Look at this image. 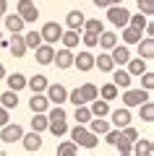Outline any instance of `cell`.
I'll list each match as a JSON object with an SVG mask.
<instances>
[{"mask_svg":"<svg viewBox=\"0 0 154 156\" xmlns=\"http://www.w3.org/2000/svg\"><path fill=\"white\" fill-rule=\"evenodd\" d=\"M8 11V0H0V13H6Z\"/></svg>","mask_w":154,"mask_h":156,"instance_id":"681fc988","label":"cell"},{"mask_svg":"<svg viewBox=\"0 0 154 156\" xmlns=\"http://www.w3.org/2000/svg\"><path fill=\"white\" fill-rule=\"evenodd\" d=\"M34 52H37V62H39V65H52V57H55V44L42 42Z\"/></svg>","mask_w":154,"mask_h":156,"instance_id":"8fae6325","label":"cell"},{"mask_svg":"<svg viewBox=\"0 0 154 156\" xmlns=\"http://www.w3.org/2000/svg\"><path fill=\"white\" fill-rule=\"evenodd\" d=\"M52 62H55L60 70H68V68H73V50H68V47L58 50V52H55V57H52Z\"/></svg>","mask_w":154,"mask_h":156,"instance_id":"7c38bea8","label":"cell"},{"mask_svg":"<svg viewBox=\"0 0 154 156\" xmlns=\"http://www.w3.org/2000/svg\"><path fill=\"white\" fill-rule=\"evenodd\" d=\"M47 83H50L47 76H39V73H37V76H32V78H26V89H32V94H34V91H44V89H47Z\"/></svg>","mask_w":154,"mask_h":156,"instance_id":"484cf974","label":"cell"},{"mask_svg":"<svg viewBox=\"0 0 154 156\" xmlns=\"http://www.w3.org/2000/svg\"><path fill=\"white\" fill-rule=\"evenodd\" d=\"M138 57H144V60H152L154 57V37H146V39H138Z\"/></svg>","mask_w":154,"mask_h":156,"instance_id":"d6986e66","label":"cell"},{"mask_svg":"<svg viewBox=\"0 0 154 156\" xmlns=\"http://www.w3.org/2000/svg\"><path fill=\"white\" fill-rule=\"evenodd\" d=\"M44 96H47L50 104H66V101H68V89L63 83H47Z\"/></svg>","mask_w":154,"mask_h":156,"instance_id":"277c9868","label":"cell"},{"mask_svg":"<svg viewBox=\"0 0 154 156\" xmlns=\"http://www.w3.org/2000/svg\"><path fill=\"white\" fill-rule=\"evenodd\" d=\"M128 16H131V13H128V8H123V3L120 5H107V21L112 23V26H126L128 23Z\"/></svg>","mask_w":154,"mask_h":156,"instance_id":"52a82bcc","label":"cell"},{"mask_svg":"<svg viewBox=\"0 0 154 156\" xmlns=\"http://www.w3.org/2000/svg\"><path fill=\"white\" fill-rule=\"evenodd\" d=\"M71 140L78 146V148H97V143H99V135H94L92 130L86 128V125H81V122H76V128H71Z\"/></svg>","mask_w":154,"mask_h":156,"instance_id":"7a4b0ae2","label":"cell"},{"mask_svg":"<svg viewBox=\"0 0 154 156\" xmlns=\"http://www.w3.org/2000/svg\"><path fill=\"white\" fill-rule=\"evenodd\" d=\"M3 21H6V29H8L11 34H18V31L24 29V23H26L18 13H11V16H6V13H3Z\"/></svg>","mask_w":154,"mask_h":156,"instance_id":"7402d4cb","label":"cell"},{"mask_svg":"<svg viewBox=\"0 0 154 156\" xmlns=\"http://www.w3.org/2000/svg\"><path fill=\"white\" fill-rule=\"evenodd\" d=\"M0 21H3V13H0Z\"/></svg>","mask_w":154,"mask_h":156,"instance_id":"f5cc1de1","label":"cell"},{"mask_svg":"<svg viewBox=\"0 0 154 156\" xmlns=\"http://www.w3.org/2000/svg\"><path fill=\"white\" fill-rule=\"evenodd\" d=\"M110 73H112V83H115L118 89H128V86H131L133 76H131V73L126 70V68H118V70H115V68H112Z\"/></svg>","mask_w":154,"mask_h":156,"instance_id":"ac0fdd59","label":"cell"},{"mask_svg":"<svg viewBox=\"0 0 154 156\" xmlns=\"http://www.w3.org/2000/svg\"><path fill=\"white\" fill-rule=\"evenodd\" d=\"M78 39L84 42V47H86V50H94V47H97V39H99V34H94V31H84Z\"/></svg>","mask_w":154,"mask_h":156,"instance_id":"60d3db41","label":"cell"},{"mask_svg":"<svg viewBox=\"0 0 154 156\" xmlns=\"http://www.w3.org/2000/svg\"><path fill=\"white\" fill-rule=\"evenodd\" d=\"M39 34H42V42H47V44H58V42H60V34H63V26L58 21H47L42 29H39Z\"/></svg>","mask_w":154,"mask_h":156,"instance_id":"5b68a950","label":"cell"},{"mask_svg":"<svg viewBox=\"0 0 154 156\" xmlns=\"http://www.w3.org/2000/svg\"><path fill=\"white\" fill-rule=\"evenodd\" d=\"M138 39H141V31L126 23V26H123V44H136Z\"/></svg>","mask_w":154,"mask_h":156,"instance_id":"1f68e13d","label":"cell"},{"mask_svg":"<svg viewBox=\"0 0 154 156\" xmlns=\"http://www.w3.org/2000/svg\"><path fill=\"white\" fill-rule=\"evenodd\" d=\"M47 130L55 138H63L68 133V115L63 104H52V109H47Z\"/></svg>","mask_w":154,"mask_h":156,"instance_id":"6da1fadb","label":"cell"},{"mask_svg":"<svg viewBox=\"0 0 154 156\" xmlns=\"http://www.w3.org/2000/svg\"><path fill=\"white\" fill-rule=\"evenodd\" d=\"M118 94H120V89H118L115 83H105L102 86V89H99V96H102V99H107V101H112V99H118Z\"/></svg>","mask_w":154,"mask_h":156,"instance_id":"e575fe53","label":"cell"},{"mask_svg":"<svg viewBox=\"0 0 154 156\" xmlns=\"http://www.w3.org/2000/svg\"><path fill=\"white\" fill-rule=\"evenodd\" d=\"M138 13L152 16V13H154V0H138Z\"/></svg>","mask_w":154,"mask_h":156,"instance_id":"ee69618b","label":"cell"},{"mask_svg":"<svg viewBox=\"0 0 154 156\" xmlns=\"http://www.w3.org/2000/svg\"><path fill=\"white\" fill-rule=\"evenodd\" d=\"M86 125H89V130H92L94 135H105L107 130H110V122H107L105 117H92Z\"/></svg>","mask_w":154,"mask_h":156,"instance_id":"cb8c5ba5","label":"cell"},{"mask_svg":"<svg viewBox=\"0 0 154 156\" xmlns=\"http://www.w3.org/2000/svg\"><path fill=\"white\" fill-rule=\"evenodd\" d=\"M133 154H136V156H149V154H152V143H149V140H133Z\"/></svg>","mask_w":154,"mask_h":156,"instance_id":"8d00e7d4","label":"cell"},{"mask_svg":"<svg viewBox=\"0 0 154 156\" xmlns=\"http://www.w3.org/2000/svg\"><path fill=\"white\" fill-rule=\"evenodd\" d=\"M126 70L131 73L133 78H138L144 70H146V60H144V57H128V62H126Z\"/></svg>","mask_w":154,"mask_h":156,"instance_id":"44dd1931","label":"cell"},{"mask_svg":"<svg viewBox=\"0 0 154 156\" xmlns=\"http://www.w3.org/2000/svg\"><path fill=\"white\" fill-rule=\"evenodd\" d=\"M16 13H18V16H21L26 23H34V21L39 18V8L34 5L32 0H18V5H16Z\"/></svg>","mask_w":154,"mask_h":156,"instance_id":"ba28073f","label":"cell"},{"mask_svg":"<svg viewBox=\"0 0 154 156\" xmlns=\"http://www.w3.org/2000/svg\"><path fill=\"white\" fill-rule=\"evenodd\" d=\"M120 3H123V0H110V5H120Z\"/></svg>","mask_w":154,"mask_h":156,"instance_id":"816d5d0a","label":"cell"},{"mask_svg":"<svg viewBox=\"0 0 154 156\" xmlns=\"http://www.w3.org/2000/svg\"><path fill=\"white\" fill-rule=\"evenodd\" d=\"M118 138H120V128H118V130H107V133H105V140H107V143H110V146H115V140Z\"/></svg>","mask_w":154,"mask_h":156,"instance_id":"bcb514c9","label":"cell"},{"mask_svg":"<svg viewBox=\"0 0 154 156\" xmlns=\"http://www.w3.org/2000/svg\"><path fill=\"white\" fill-rule=\"evenodd\" d=\"M21 143H24V148L32 154V151H39L42 148V133H37V130H32V133H24L21 135Z\"/></svg>","mask_w":154,"mask_h":156,"instance_id":"5bb4252c","label":"cell"},{"mask_svg":"<svg viewBox=\"0 0 154 156\" xmlns=\"http://www.w3.org/2000/svg\"><path fill=\"white\" fill-rule=\"evenodd\" d=\"M73 65H76L81 73L94 70V55H92V50H84V52H78V55H73Z\"/></svg>","mask_w":154,"mask_h":156,"instance_id":"9c48e42d","label":"cell"},{"mask_svg":"<svg viewBox=\"0 0 154 156\" xmlns=\"http://www.w3.org/2000/svg\"><path fill=\"white\" fill-rule=\"evenodd\" d=\"M138 78H141V89H146V91H152V89H154V73L149 70V68H146V70H144Z\"/></svg>","mask_w":154,"mask_h":156,"instance_id":"b9f144b4","label":"cell"},{"mask_svg":"<svg viewBox=\"0 0 154 156\" xmlns=\"http://www.w3.org/2000/svg\"><path fill=\"white\" fill-rule=\"evenodd\" d=\"M58 154L60 156H73V154H78V146L73 143V140H63V143L58 146Z\"/></svg>","mask_w":154,"mask_h":156,"instance_id":"ab89813d","label":"cell"},{"mask_svg":"<svg viewBox=\"0 0 154 156\" xmlns=\"http://www.w3.org/2000/svg\"><path fill=\"white\" fill-rule=\"evenodd\" d=\"M102 29H105V23L99 21V18H86L84 26H81V31H94V34H99Z\"/></svg>","mask_w":154,"mask_h":156,"instance_id":"f35d334b","label":"cell"},{"mask_svg":"<svg viewBox=\"0 0 154 156\" xmlns=\"http://www.w3.org/2000/svg\"><path fill=\"white\" fill-rule=\"evenodd\" d=\"M8 120H11V117H8V109H6L3 104H0V128H3V125H6Z\"/></svg>","mask_w":154,"mask_h":156,"instance_id":"7dc6e473","label":"cell"},{"mask_svg":"<svg viewBox=\"0 0 154 156\" xmlns=\"http://www.w3.org/2000/svg\"><path fill=\"white\" fill-rule=\"evenodd\" d=\"M92 3H94L97 8H107V5H110V0H92Z\"/></svg>","mask_w":154,"mask_h":156,"instance_id":"c3c4849f","label":"cell"},{"mask_svg":"<svg viewBox=\"0 0 154 156\" xmlns=\"http://www.w3.org/2000/svg\"><path fill=\"white\" fill-rule=\"evenodd\" d=\"M115 44H118V34H115V31H105V29H102V31H99V39H97V47H102V50L110 52Z\"/></svg>","mask_w":154,"mask_h":156,"instance_id":"ffe728a7","label":"cell"},{"mask_svg":"<svg viewBox=\"0 0 154 156\" xmlns=\"http://www.w3.org/2000/svg\"><path fill=\"white\" fill-rule=\"evenodd\" d=\"M110 57H112L115 65H126L128 57H131V50H128V44H120V42H118V44L110 50Z\"/></svg>","mask_w":154,"mask_h":156,"instance_id":"e0dca14e","label":"cell"},{"mask_svg":"<svg viewBox=\"0 0 154 156\" xmlns=\"http://www.w3.org/2000/svg\"><path fill=\"white\" fill-rule=\"evenodd\" d=\"M120 135H123V138H128V140L133 143V140L138 138V130L133 128V125H126V128H120Z\"/></svg>","mask_w":154,"mask_h":156,"instance_id":"f6af8a7d","label":"cell"},{"mask_svg":"<svg viewBox=\"0 0 154 156\" xmlns=\"http://www.w3.org/2000/svg\"><path fill=\"white\" fill-rule=\"evenodd\" d=\"M84 21H86V16H84L81 11H71V13L66 16V23H68V29H76V31H81Z\"/></svg>","mask_w":154,"mask_h":156,"instance_id":"4316f807","label":"cell"},{"mask_svg":"<svg viewBox=\"0 0 154 156\" xmlns=\"http://www.w3.org/2000/svg\"><path fill=\"white\" fill-rule=\"evenodd\" d=\"M115 148H118V154H120V156H131L133 154V143L128 138H123V135L115 140Z\"/></svg>","mask_w":154,"mask_h":156,"instance_id":"74e56055","label":"cell"},{"mask_svg":"<svg viewBox=\"0 0 154 156\" xmlns=\"http://www.w3.org/2000/svg\"><path fill=\"white\" fill-rule=\"evenodd\" d=\"M73 117H76V122L86 125L89 120H92V109H89V104H76V112H73Z\"/></svg>","mask_w":154,"mask_h":156,"instance_id":"836d02e7","label":"cell"},{"mask_svg":"<svg viewBox=\"0 0 154 156\" xmlns=\"http://www.w3.org/2000/svg\"><path fill=\"white\" fill-rule=\"evenodd\" d=\"M32 130H37V133H44L47 130V112H34V117H32Z\"/></svg>","mask_w":154,"mask_h":156,"instance_id":"4dcf8cb0","label":"cell"},{"mask_svg":"<svg viewBox=\"0 0 154 156\" xmlns=\"http://www.w3.org/2000/svg\"><path fill=\"white\" fill-rule=\"evenodd\" d=\"M3 81H8V89H13V91L26 89V76H24V73H11V76H6Z\"/></svg>","mask_w":154,"mask_h":156,"instance_id":"d4e9b609","label":"cell"},{"mask_svg":"<svg viewBox=\"0 0 154 156\" xmlns=\"http://www.w3.org/2000/svg\"><path fill=\"white\" fill-rule=\"evenodd\" d=\"M0 104L6 107V109H13V107H18V91H13V89L3 91V94H0Z\"/></svg>","mask_w":154,"mask_h":156,"instance_id":"f1b7e54d","label":"cell"},{"mask_svg":"<svg viewBox=\"0 0 154 156\" xmlns=\"http://www.w3.org/2000/svg\"><path fill=\"white\" fill-rule=\"evenodd\" d=\"M3 78H6V65L0 62V81H3Z\"/></svg>","mask_w":154,"mask_h":156,"instance_id":"f907efd6","label":"cell"},{"mask_svg":"<svg viewBox=\"0 0 154 156\" xmlns=\"http://www.w3.org/2000/svg\"><path fill=\"white\" fill-rule=\"evenodd\" d=\"M29 109L32 112H47L50 109V101L44 96V91H34L32 99H29Z\"/></svg>","mask_w":154,"mask_h":156,"instance_id":"2e32d148","label":"cell"},{"mask_svg":"<svg viewBox=\"0 0 154 156\" xmlns=\"http://www.w3.org/2000/svg\"><path fill=\"white\" fill-rule=\"evenodd\" d=\"M0 37H3V34H0Z\"/></svg>","mask_w":154,"mask_h":156,"instance_id":"11a10c76","label":"cell"},{"mask_svg":"<svg viewBox=\"0 0 154 156\" xmlns=\"http://www.w3.org/2000/svg\"><path fill=\"white\" fill-rule=\"evenodd\" d=\"M138 115H141L144 122H154V101H144V104H138Z\"/></svg>","mask_w":154,"mask_h":156,"instance_id":"d6a6232c","label":"cell"},{"mask_svg":"<svg viewBox=\"0 0 154 156\" xmlns=\"http://www.w3.org/2000/svg\"><path fill=\"white\" fill-rule=\"evenodd\" d=\"M21 135H24V128L18 122H6L0 128V143H16V140H21Z\"/></svg>","mask_w":154,"mask_h":156,"instance_id":"8992f818","label":"cell"},{"mask_svg":"<svg viewBox=\"0 0 154 156\" xmlns=\"http://www.w3.org/2000/svg\"><path fill=\"white\" fill-rule=\"evenodd\" d=\"M128 26L144 31V26H146V16H144V13H138V16H128Z\"/></svg>","mask_w":154,"mask_h":156,"instance_id":"7bdbcfd3","label":"cell"},{"mask_svg":"<svg viewBox=\"0 0 154 156\" xmlns=\"http://www.w3.org/2000/svg\"><path fill=\"white\" fill-rule=\"evenodd\" d=\"M24 42H26V50H37L42 44V34L39 31H26L24 34Z\"/></svg>","mask_w":154,"mask_h":156,"instance_id":"d590c367","label":"cell"},{"mask_svg":"<svg viewBox=\"0 0 154 156\" xmlns=\"http://www.w3.org/2000/svg\"><path fill=\"white\" fill-rule=\"evenodd\" d=\"M78 37H81V31H76V29H68V31L60 34V42H63V47L73 50V47L78 44Z\"/></svg>","mask_w":154,"mask_h":156,"instance_id":"83f0119b","label":"cell"},{"mask_svg":"<svg viewBox=\"0 0 154 156\" xmlns=\"http://www.w3.org/2000/svg\"><path fill=\"white\" fill-rule=\"evenodd\" d=\"M0 146H3V143H0ZM0 151H3V148H0Z\"/></svg>","mask_w":154,"mask_h":156,"instance_id":"db71d44e","label":"cell"},{"mask_svg":"<svg viewBox=\"0 0 154 156\" xmlns=\"http://www.w3.org/2000/svg\"><path fill=\"white\" fill-rule=\"evenodd\" d=\"M152 96H149V91L146 89H123V107H138V104H144V101H149Z\"/></svg>","mask_w":154,"mask_h":156,"instance_id":"3957f363","label":"cell"},{"mask_svg":"<svg viewBox=\"0 0 154 156\" xmlns=\"http://www.w3.org/2000/svg\"><path fill=\"white\" fill-rule=\"evenodd\" d=\"M94 68H99L102 73H110L112 68H115V62H112V57H110V52H107V50H102V52H99V57H94Z\"/></svg>","mask_w":154,"mask_h":156,"instance_id":"603a6c76","label":"cell"},{"mask_svg":"<svg viewBox=\"0 0 154 156\" xmlns=\"http://www.w3.org/2000/svg\"><path fill=\"white\" fill-rule=\"evenodd\" d=\"M78 94H81L84 104H89L92 99H97V96H99V89L94 83H84V86H78Z\"/></svg>","mask_w":154,"mask_h":156,"instance_id":"f546056e","label":"cell"},{"mask_svg":"<svg viewBox=\"0 0 154 156\" xmlns=\"http://www.w3.org/2000/svg\"><path fill=\"white\" fill-rule=\"evenodd\" d=\"M112 120V125L115 128H126V125H131V107H120V109H110V115H107Z\"/></svg>","mask_w":154,"mask_h":156,"instance_id":"30bf717a","label":"cell"},{"mask_svg":"<svg viewBox=\"0 0 154 156\" xmlns=\"http://www.w3.org/2000/svg\"><path fill=\"white\" fill-rule=\"evenodd\" d=\"M89 109H92V117H107L110 115V101L102 99V96H97V99L89 101Z\"/></svg>","mask_w":154,"mask_h":156,"instance_id":"9a60e30c","label":"cell"},{"mask_svg":"<svg viewBox=\"0 0 154 156\" xmlns=\"http://www.w3.org/2000/svg\"><path fill=\"white\" fill-rule=\"evenodd\" d=\"M8 50H11L13 57H24V55H26V42H24L21 31H18V34H11V39H8Z\"/></svg>","mask_w":154,"mask_h":156,"instance_id":"4fadbf2b","label":"cell"}]
</instances>
